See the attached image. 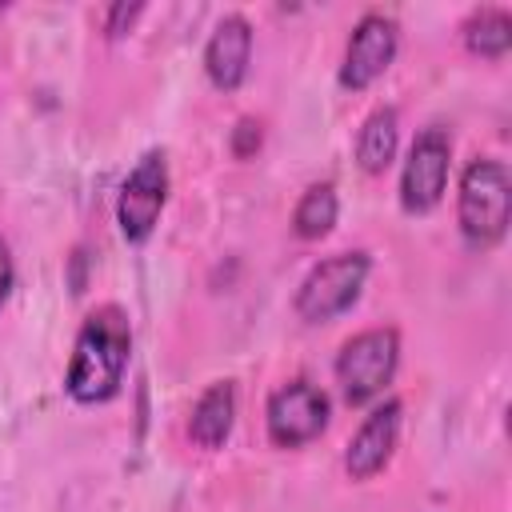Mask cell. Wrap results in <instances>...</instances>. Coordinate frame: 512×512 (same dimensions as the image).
Here are the masks:
<instances>
[{"instance_id": "cell-1", "label": "cell", "mask_w": 512, "mask_h": 512, "mask_svg": "<svg viewBox=\"0 0 512 512\" xmlns=\"http://www.w3.org/2000/svg\"><path fill=\"white\" fill-rule=\"evenodd\" d=\"M128 356H132L128 316L116 304H100L96 312H88V320L76 332L72 360L64 372V392L84 408L108 404L124 384Z\"/></svg>"}, {"instance_id": "cell-2", "label": "cell", "mask_w": 512, "mask_h": 512, "mask_svg": "<svg viewBox=\"0 0 512 512\" xmlns=\"http://www.w3.org/2000/svg\"><path fill=\"white\" fill-rule=\"evenodd\" d=\"M456 220H460V236L472 248H492L504 240L508 220H512V180L500 160L476 156L464 168L460 196H456Z\"/></svg>"}, {"instance_id": "cell-3", "label": "cell", "mask_w": 512, "mask_h": 512, "mask_svg": "<svg viewBox=\"0 0 512 512\" xmlns=\"http://www.w3.org/2000/svg\"><path fill=\"white\" fill-rule=\"evenodd\" d=\"M368 272H372V260L360 248L356 252H336V256L312 264L308 276L296 288V300H292L296 316L304 324H328V320H336L340 312H348L360 300Z\"/></svg>"}, {"instance_id": "cell-4", "label": "cell", "mask_w": 512, "mask_h": 512, "mask_svg": "<svg viewBox=\"0 0 512 512\" xmlns=\"http://www.w3.org/2000/svg\"><path fill=\"white\" fill-rule=\"evenodd\" d=\"M400 364V332L396 328H364L352 340H344L336 356V384L344 404L364 408L372 404L396 376Z\"/></svg>"}, {"instance_id": "cell-5", "label": "cell", "mask_w": 512, "mask_h": 512, "mask_svg": "<svg viewBox=\"0 0 512 512\" xmlns=\"http://www.w3.org/2000/svg\"><path fill=\"white\" fill-rule=\"evenodd\" d=\"M164 204H168V156L160 148H152L136 160L128 180L120 184V200H116L120 236L128 244H144L156 232Z\"/></svg>"}, {"instance_id": "cell-6", "label": "cell", "mask_w": 512, "mask_h": 512, "mask_svg": "<svg viewBox=\"0 0 512 512\" xmlns=\"http://www.w3.org/2000/svg\"><path fill=\"white\" fill-rule=\"evenodd\" d=\"M448 168H452V136L440 124H432L408 148V160L400 172V208L408 216L432 212L444 200Z\"/></svg>"}, {"instance_id": "cell-7", "label": "cell", "mask_w": 512, "mask_h": 512, "mask_svg": "<svg viewBox=\"0 0 512 512\" xmlns=\"http://www.w3.org/2000/svg\"><path fill=\"white\" fill-rule=\"evenodd\" d=\"M328 396L312 380H288L268 396L264 424L276 448H300L328 428Z\"/></svg>"}, {"instance_id": "cell-8", "label": "cell", "mask_w": 512, "mask_h": 512, "mask_svg": "<svg viewBox=\"0 0 512 512\" xmlns=\"http://www.w3.org/2000/svg\"><path fill=\"white\" fill-rule=\"evenodd\" d=\"M396 48H400V24L384 12H364L348 36L340 84L348 92H364L368 84H376L388 72V64L396 60Z\"/></svg>"}, {"instance_id": "cell-9", "label": "cell", "mask_w": 512, "mask_h": 512, "mask_svg": "<svg viewBox=\"0 0 512 512\" xmlns=\"http://www.w3.org/2000/svg\"><path fill=\"white\" fill-rule=\"evenodd\" d=\"M400 416H404V404L384 400L360 420V428L352 432V440L344 448V468L352 480H372L376 472L388 468L396 440H400Z\"/></svg>"}, {"instance_id": "cell-10", "label": "cell", "mask_w": 512, "mask_h": 512, "mask_svg": "<svg viewBox=\"0 0 512 512\" xmlns=\"http://www.w3.org/2000/svg\"><path fill=\"white\" fill-rule=\"evenodd\" d=\"M248 60H252V24L240 12H232L212 28L204 44V72L220 92H236L248 76Z\"/></svg>"}, {"instance_id": "cell-11", "label": "cell", "mask_w": 512, "mask_h": 512, "mask_svg": "<svg viewBox=\"0 0 512 512\" xmlns=\"http://www.w3.org/2000/svg\"><path fill=\"white\" fill-rule=\"evenodd\" d=\"M232 424H236V384L232 380H216L200 392V400L192 404V416H188V436L196 448H208L216 452L228 436H232Z\"/></svg>"}, {"instance_id": "cell-12", "label": "cell", "mask_w": 512, "mask_h": 512, "mask_svg": "<svg viewBox=\"0 0 512 512\" xmlns=\"http://www.w3.org/2000/svg\"><path fill=\"white\" fill-rule=\"evenodd\" d=\"M396 144H400V120H396V108H372L368 120L360 124V136H356V160L368 176H380L392 156H396Z\"/></svg>"}, {"instance_id": "cell-13", "label": "cell", "mask_w": 512, "mask_h": 512, "mask_svg": "<svg viewBox=\"0 0 512 512\" xmlns=\"http://www.w3.org/2000/svg\"><path fill=\"white\" fill-rule=\"evenodd\" d=\"M464 48L472 56H484V60H504L508 44H512V16L508 8H476L468 20H464Z\"/></svg>"}, {"instance_id": "cell-14", "label": "cell", "mask_w": 512, "mask_h": 512, "mask_svg": "<svg viewBox=\"0 0 512 512\" xmlns=\"http://www.w3.org/2000/svg\"><path fill=\"white\" fill-rule=\"evenodd\" d=\"M336 212H340V200H336V188L328 180L320 184H308L304 196L296 200V212H292V232L300 240H320L336 228Z\"/></svg>"}, {"instance_id": "cell-15", "label": "cell", "mask_w": 512, "mask_h": 512, "mask_svg": "<svg viewBox=\"0 0 512 512\" xmlns=\"http://www.w3.org/2000/svg\"><path fill=\"white\" fill-rule=\"evenodd\" d=\"M260 140H264V132H260V120H252V116H240V120H236V128H232V152H236L240 160H248V156H256Z\"/></svg>"}, {"instance_id": "cell-16", "label": "cell", "mask_w": 512, "mask_h": 512, "mask_svg": "<svg viewBox=\"0 0 512 512\" xmlns=\"http://www.w3.org/2000/svg\"><path fill=\"white\" fill-rule=\"evenodd\" d=\"M140 12H144V4H112V8H104V36L108 40L124 36L140 20Z\"/></svg>"}, {"instance_id": "cell-17", "label": "cell", "mask_w": 512, "mask_h": 512, "mask_svg": "<svg viewBox=\"0 0 512 512\" xmlns=\"http://www.w3.org/2000/svg\"><path fill=\"white\" fill-rule=\"evenodd\" d=\"M12 284H16V268H12V252H8V244L0 240V308L8 304V292H12Z\"/></svg>"}]
</instances>
